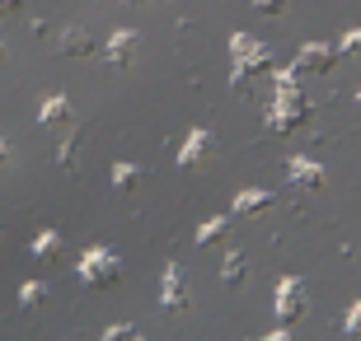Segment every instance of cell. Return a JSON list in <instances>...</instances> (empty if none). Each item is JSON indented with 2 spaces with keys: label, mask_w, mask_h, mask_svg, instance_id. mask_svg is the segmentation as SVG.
I'll return each mask as SVG.
<instances>
[{
  "label": "cell",
  "mask_w": 361,
  "mask_h": 341,
  "mask_svg": "<svg viewBox=\"0 0 361 341\" xmlns=\"http://www.w3.org/2000/svg\"><path fill=\"white\" fill-rule=\"evenodd\" d=\"M305 117H310V98L300 94V75L281 70L277 75V103H272L268 127L272 131H295V127H305Z\"/></svg>",
  "instance_id": "6da1fadb"
},
{
  "label": "cell",
  "mask_w": 361,
  "mask_h": 341,
  "mask_svg": "<svg viewBox=\"0 0 361 341\" xmlns=\"http://www.w3.org/2000/svg\"><path fill=\"white\" fill-rule=\"evenodd\" d=\"M118 271H122V262H118V252H113V248H90L80 257V266H75L80 285H90V290L113 285V281H118Z\"/></svg>",
  "instance_id": "7a4b0ae2"
},
{
  "label": "cell",
  "mask_w": 361,
  "mask_h": 341,
  "mask_svg": "<svg viewBox=\"0 0 361 341\" xmlns=\"http://www.w3.org/2000/svg\"><path fill=\"white\" fill-rule=\"evenodd\" d=\"M338 66V47L334 42H305L300 52H295V66H291V75H329V70Z\"/></svg>",
  "instance_id": "3957f363"
},
{
  "label": "cell",
  "mask_w": 361,
  "mask_h": 341,
  "mask_svg": "<svg viewBox=\"0 0 361 341\" xmlns=\"http://www.w3.org/2000/svg\"><path fill=\"white\" fill-rule=\"evenodd\" d=\"M272 309H277L281 323H295V318L305 314V285H300L295 276H286V281L277 285V304H272Z\"/></svg>",
  "instance_id": "277c9868"
},
{
  "label": "cell",
  "mask_w": 361,
  "mask_h": 341,
  "mask_svg": "<svg viewBox=\"0 0 361 341\" xmlns=\"http://www.w3.org/2000/svg\"><path fill=\"white\" fill-rule=\"evenodd\" d=\"M160 304H164V314H183V309H188V285H183V266H178V262L164 266Z\"/></svg>",
  "instance_id": "5b68a950"
},
{
  "label": "cell",
  "mask_w": 361,
  "mask_h": 341,
  "mask_svg": "<svg viewBox=\"0 0 361 341\" xmlns=\"http://www.w3.org/2000/svg\"><path fill=\"white\" fill-rule=\"evenodd\" d=\"M286 178H291L295 187H310V192H319V187L329 183V169H324V164H314V159H300V155H295L291 164H286Z\"/></svg>",
  "instance_id": "8992f818"
},
{
  "label": "cell",
  "mask_w": 361,
  "mask_h": 341,
  "mask_svg": "<svg viewBox=\"0 0 361 341\" xmlns=\"http://www.w3.org/2000/svg\"><path fill=\"white\" fill-rule=\"evenodd\" d=\"M212 145H216V136L207 131V127H197V131H192L183 145H178V164H183V169H197L202 159L212 155Z\"/></svg>",
  "instance_id": "52a82bcc"
},
{
  "label": "cell",
  "mask_w": 361,
  "mask_h": 341,
  "mask_svg": "<svg viewBox=\"0 0 361 341\" xmlns=\"http://www.w3.org/2000/svg\"><path fill=\"white\" fill-rule=\"evenodd\" d=\"M132 52H136V33L132 28H118L113 38H108V66H132Z\"/></svg>",
  "instance_id": "ba28073f"
},
{
  "label": "cell",
  "mask_w": 361,
  "mask_h": 341,
  "mask_svg": "<svg viewBox=\"0 0 361 341\" xmlns=\"http://www.w3.org/2000/svg\"><path fill=\"white\" fill-rule=\"evenodd\" d=\"M230 52H235V61H263V66H272V52H268V47H258L254 38H244V33L230 38Z\"/></svg>",
  "instance_id": "9c48e42d"
},
{
  "label": "cell",
  "mask_w": 361,
  "mask_h": 341,
  "mask_svg": "<svg viewBox=\"0 0 361 341\" xmlns=\"http://www.w3.org/2000/svg\"><path fill=\"white\" fill-rule=\"evenodd\" d=\"M272 206V192H263V187H244L240 197H235V215H258V210Z\"/></svg>",
  "instance_id": "30bf717a"
},
{
  "label": "cell",
  "mask_w": 361,
  "mask_h": 341,
  "mask_svg": "<svg viewBox=\"0 0 361 341\" xmlns=\"http://www.w3.org/2000/svg\"><path fill=\"white\" fill-rule=\"evenodd\" d=\"M42 127H71V98H61V94H52L47 103H42Z\"/></svg>",
  "instance_id": "8fae6325"
},
{
  "label": "cell",
  "mask_w": 361,
  "mask_h": 341,
  "mask_svg": "<svg viewBox=\"0 0 361 341\" xmlns=\"http://www.w3.org/2000/svg\"><path fill=\"white\" fill-rule=\"evenodd\" d=\"M61 52H66V56H90L94 38L85 33V28H61Z\"/></svg>",
  "instance_id": "7c38bea8"
},
{
  "label": "cell",
  "mask_w": 361,
  "mask_h": 341,
  "mask_svg": "<svg viewBox=\"0 0 361 341\" xmlns=\"http://www.w3.org/2000/svg\"><path fill=\"white\" fill-rule=\"evenodd\" d=\"M226 238H230V220H221V215L202 220V229H197V243H202V248H216V243H226Z\"/></svg>",
  "instance_id": "4fadbf2b"
},
{
  "label": "cell",
  "mask_w": 361,
  "mask_h": 341,
  "mask_svg": "<svg viewBox=\"0 0 361 341\" xmlns=\"http://www.w3.org/2000/svg\"><path fill=\"white\" fill-rule=\"evenodd\" d=\"M33 257H38V262H56V257H61V234H56V229H42V234L33 238Z\"/></svg>",
  "instance_id": "5bb4252c"
},
{
  "label": "cell",
  "mask_w": 361,
  "mask_h": 341,
  "mask_svg": "<svg viewBox=\"0 0 361 341\" xmlns=\"http://www.w3.org/2000/svg\"><path fill=\"white\" fill-rule=\"evenodd\" d=\"M141 183H146V169H136V164H113V187H118V192H136Z\"/></svg>",
  "instance_id": "9a60e30c"
},
{
  "label": "cell",
  "mask_w": 361,
  "mask_h": 341,
  "mask_svg": "<svg viewBox=\"0 0 361 341\" xmlns=\"http://www.w3.org/2000/svg\"><path fill=\"white\" fill-rule=\"evenodd\" d=\"M56 164H61V169H75V164H80V127H71V136L61 141V150H56Z\"/></svg>",
  "instance_id": "2e32d148"
},
{
  "label": "cell",
  "mask_w": 361,
  "mask_h": 341,
  "mask_svg": "<svg viewBox=\"0 0 361 341\" xmlns=\"http://www.w3.org/2000/svg\"><path fill=\"white\" fill-rule=\"evenodd\" d=\"M244 271H249L244 252H230L226 262H221V281H226V285H244Z\"/></svg>",
  "instance_id": "e0dca14e"
},
{
  "label": "cell",
  "mask_w": 361,
  "mask_h": 341,
  "mask_svg": "<svg viewBox=\"0 0 361 341\" xmlns=\"http://www.w3.org/2000/svg\"><path fill=\"white\" fill-rule=\"evenodd\" d=\"M42 300H47V285H42V281H28V285L19 290V304H24V309H38Z\"/></svg>",
  "instance_id": "ac0fdd59"
},
{
  "label": "cell",
  "mask_w": 361,
  "mask_h": 341,
  "mask_svg": "<svg viewBox=\"0 0 361 341\" xmlns=\"http://www.w3.org/2000/svg\"><path fill=\"white\" fill-rule=\"evenodd\" d=\"M136 328L132 323H113V328H104V341H132Z\"/></svg>",
  "instance_id": "d6986e66"
},
{
  "label": "cell",
  "mask_w": 361,
  "mask_h": 341,
  "mask_svg": "<svg viewBox=\"0 0 361 341\" xmlns=\"http://www.w3.org/2000/svg\"><path fill=\"white\" fill-rule=\"evenodd\" d=\"M254 10H258V14H268V19H277V14L286 10V0H254Z\"/></svg>",
  "instance_id": "ffe728a7"
},
{
  "label": "cell",
  "mask_w": 361,
  "mask_h": 341,
  "mask_svg": "<svg viewBox=\"0 0 361 341\" xmlns=\"http://www.w3.org/2000/svg\"><path fill=\"white\" fill-rule=\"evenodd\" d=\"M348 337H361V300L352 304V314H348Z\"/></svg>",
  "instance_id": "44dd1931"
},
{
  "label": "cell",
  "mask_w": 361,
  "mask_h": 341,
  "mask_svg": "<svg viewBox=\"0 0 361 341\" xmlns=\"http://www.w3.org/2000/svg\"><path fill=\"white\" fill-rule=\"evenodd\" d=\"M343 52H361V33H348V38H343Z\"/></svg>",
  "instance_id": "7402d4cb"
},
{
  "label": "cell",
  "mask_w": 361,
  "mask_h": 341,
  "mask_svg": "<svg viewBox=\"0 0 361 341\" xmlns=\"http://www.w3.org/2000/svg\"><path fill=\"white\" fill-rule=\"evenodd\" d=\"M19 5H24V0H0V14H14Z\"/></svg>",
  "instance_id": "603a6c76"
},
{
  "label": "cell",
  "mask_w": 361,
  "mask_h": 341,
  "mask_svg": "<svg viewBox=\"0 0 361 341\" xmlns=\"http://www.w3.org/2000/svg\"><path fill=\"white\" fill-rule=\"evenodd\" d=\"M5 155H10V145H5V141H0V164H5Z\"/></svg>",
  "instance_id": "cb8c5ba5"
},
{
  "label": "cell",
  "mask_w": 361,
  "mask_h": 341,
  "mask_svg": "<svg viewBox=\"0 0 361 341\" xmlns=\"http://www.w3.org/2000/svg\"><path fill=\"white\" fill-rule=\"evenodd\" d=\"M127 5H155V0H127Z\"/></svg>",
  "instance_id": "d4e9b609"
},
{
  "label": "cell",
  "mask_w": 361,
  "mask_h": 341,
  "mask_svg": "<svg viewBox=\"0 0 361 341\" xmlns=\"http://www.w3.org/2000/svg\"><path fill=\"white\" fill-rule=\"evenodd\" d=\"M0 56H5V42H0Z\"/></svg>",
  "instance_id": "484cf974"
},
{
  "label": "cell",
  "mask_w": 361,
  "mask_h": 341,
  "mask_svg": "<svg viewBox=\"0 0 361 341\" xmlns=\"http://www.w3.org/2000/svg\"><path fill=\"white\" fill-rule=\"evenodd\" d=\"M357 98H361V94H357Z\"/></svg>",
  "instance_id": "4316f807"
}]
</instances>
